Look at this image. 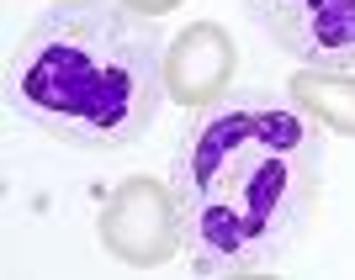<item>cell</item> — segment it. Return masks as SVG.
Here are the masks:
<instances>
[{
    "label": "cell",
    "instance_id": "1",
    "mask_svg": "<svg viewBox=\"0 0 355 280\" xmlns=\"http://www.w3.org/2000/svg\"><path fill=\"white\" fill-rule=\"evenodd\" d=\"M329 138L297 95L239 90L202 106L170 153L191 275H266L302 249L324 201Z\"/></svg>",
    "mask_w": 355,
    "mask_h": 280
},
{
    "label": "cell",
    "instance_id": "2",
    "mask_svg": "<svg viewBox=\"0 0 355 280\" xmlns=\"http://www.w3.org/2000/svg\"><path fill=\"white\" fill-rule=\"evenodd\" d=\"M164 101V37L122 0L43 11L6 64L11 117L80 153L138 148Z\"/></svg>",
    "mask_w": 355,
    "mask_h": 280
},
{
    "label": "cell",
    "instance_id": "3",
    "mask_svg": "<svg viewBox=\"0 0 355 280\" xmlns=\"http://www.w3.org/2000/svg\"><path fill=\"white\" fill-rule=\"evenodd\" d=\"M96 238L112 259L133 270H159L186 249V227H180V207L170 180L128 175L117 191L101 201L96 217Z\"/></svg>",
    "mask_w": 355,
    "mask_h": 280
},
{
    "label": "cell",
    "instance_id": "4",
    "mask_svg": "<svg viewBox=\"0 0 355 280\" xmlns=\"http://www.w3.org/2000/svg\"><path fill=\"white\" fill-rule=\"evenodd\" d=\"M244 11L282 53L308 69L355 64V0H244Z\"/></svg>",
    "mask_w": 355,
    "mask_h": 280
},
{
    "label": "cell",
    "instance_id": "5",
    "mask_svg": "<svg viewBox=\"0 0 355 280\" xmlns=\"http://www.w3.org/2000/svg\"><path fill=\"white\" fill-rule=\"evenodd\" d=\"M239 48L218 21H191L164 43V90L175 106H212L228 95Z\"/></svg>",
    "mask_w": 355,
    "mask_h": 280
},
{
    "label": "cell",
    "instance_id": "6",
    "mask_svg": "<svg viewBox=\"0 0 355 280\" xmlns=\"http://www.w3.org/2000/svg\"><path fill=\"white\" fill-rule=\"evenodd\" d=\"M292 95L324 133L355 138V74H345V69H308V64H302V74H292Z\"/></svg>",
    "mask_w": 355,
    "mask_h": 280
},
{
    "label": "cell",
    "instance_id": "7",
    "mask_svg": "<svg viewBox=\"0 0 355 280\" xmlns=\"http://www.w3.org/2000/svg\"><path fill=\"white\" fill-rule=\"evenodd\" d=\"M128 11H138V16H148V21H159V16H170V11H180V0H122Z\"/></svg>",
    "mask_w": 355,
    "mask_h": 280
},
{
    "label": "cell",
    "instance_id": "8",
    "mask_svg": "<svg viewBox=\"0 0 355 280\" xmlns=\"http://www.w3.org/2000/svg\"><path fill=\"white\" fill-rule=\"evenodd\" d=\"M53 6H96V0H53Z\"/></svg>",
    "mask_w": 355,
    "mask_h": 280
}]
</instances>
